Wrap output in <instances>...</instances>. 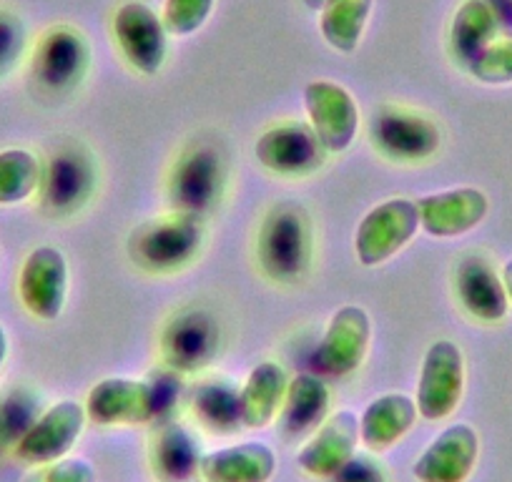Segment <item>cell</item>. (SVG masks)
<instances>
[{
	"mask_svg": "<svg viewBox=\"0 0 512 482\" xmlns=\"http://www.w3.org/2000/svg\"><path fill=\"white\" fill-rule=\"evenodd\" d=\"M329 482H387V472L372 455L354 452L352 460L344 462Z\"/></svg>",
	"mask_w": 512,
	"mask_h": 482,
	"instance_id": "obj_34",
	"label": "cell"
},
{
	"mask_svg": "<svg viewBox=\"0 0 512 482\" xmlns=\"http://www.w3.org/2000/svg\"><path fill=\"white\" fill-rule=\"evenodd\" d=\"M372 342V319L359 304H344L329 319L322 342L312 354L314 370L329 377H347L362 367Z\"/></svg>",
	"mask_w": 512,
	"mask_h": 482,
	"instance_id": "obj_15",
	"label": "cell"
},
{
	"mask_svg": "<svg viewBox=\"0 0 512 482\" xmlns=\"http://www.w3.org/2000/svg\"><path fill=\"white\" fill-rule=\"evenodd\" d=\"M93 51L76 26H51L38 36L28 63L31 86L43 101L71 98L91 71Z\"/></svg>",
	"mask_w": 512,
	"mask_h": 482,
	"instance_id": "obj_4",
	"label": "cell"
},
{
	"mask_svg": "<svg viewBox=\"0 0 512 482\" xmlns=\"http://www.w3.org/2000/svg\"><path fill=\"white\" fill-rule=\"evenodd\" d=\"M224 334L209 309L186 307L176 312L161 329L159 354L164 367L179 375H196L209 370L221 354Z\"/></svg>",
	"mask_w": 512,
	"mask_h": 482,
	"instance_id": "obj_8",
	"label": "cell"
},
{
	"mask_svg": "<svg viewBox=\"0 0 512 482\" xmlns=\"http://www.w3.org/2000/svg\"><path fill=\"white\" fill-rule=\"evenodd\" d=\"M417 417V402L405 392L374 397L359 417V442L369 452L390 450L415 427Z\"/></svg>",
	"mask_w": 512,
	"mask_h": 482,
	"instance_id": "obj_22",
	"label": "cell"
},
{
	"mask_svg": "<svg viewBox=\"0 0 512 482\" xmlns=\"http://www.w3.org/2000/svg\"><path fill=\"white\" fill-rule=\"evenodd\" d=\"M86 407L76 400H61L43 410L13 445V457L28 467L66 457L86 430Z\"/></svg>",
	"mask_w": 512,
	"mask_h": 482,
	"instance_id": "obj_13",
	"label": "cell"
},
{
	"mask_svg": "<svg viewBox=\"0 0 512 482\" xmlns=\"http://www.w3.org/2000/svg\"><path fill=\"white\" fill-rule=\"evenodd\" d=\"M8 352H11V339H8L6 327L0 324V370H3V365H6Z\"/></svg>",
	"mask_w": 512,
	"mask_h": 482,
	"instance_id": "obj_35",
	"label": "cell"
},
{
	"mask_svg": "<svg viewBox=\"0 0 512 482\" xmlns=\"http://www.w3.org/2000/svg\"><path fill=\"white\" fill-rule=\"evenodd\" d=\"M98 191V159L81 141H63L43 161L38 204L48 219H73Z\"/></svg>",
	"mask_w": 512,
	"mask_h": 482,
	"instance_id": "obj_6",
	"label": "cell"
},
{
	"mask_svg": "<svg viewBox=\"0 0 512 482\" xmlns=\"http://www.w3.org/2000/svg\"><path fill=\"white\" fill-rule=\"evenodd\" d=\"M204 452L199 440L181 422H166L151 440V470L161 482H186L199 472Z\"/></svg>",
	"mask_w": 512,
	"mask_h": 482,
	"instance_id": "obj_25",
	"label": "cell"
},
{
	"mask_svg": "<svg viewBox=\"0 0 512 482\" xmlns=\"http://www.w3.org/2000/svg\"><path fill=\"white\" fill-rule=\"evenodd\" d=\"M304 111L327 154H344L352 149L359 131V108L347 88L334 81L307 83Z\"/></svg>",
	"mask_w": 512,
	"mask_h": 482,
	"instance_id": "obj_16",
	"label": "cell"
},
{
	"mask_svg": "<svg viewBox=\"0 0 512 482\" xmlns=\"http://www.w3.org/2000/svg\"><path fill=\"white\" fill-rule=\"evenodd\" d=\"M480 457V435L467 422L447 425L412 465L417 482H467Z\"/></svg>",
	"mask_w": 512,
	"mask_h": 482,
	"instance_id": "obj_18",
	"label": "cell"
},
{
	"mask_svg": "<svg viewBox=\"0 0 512 482\" xmlns=\"http://www.w3.org/2000/svg\"><path fill=\"white\" fill-rule=\"evenodd\" d=\"M467 73L482 86H512V36L497 38L475 61Z\"/></svg>",
	"mask_w": 512,
	"mask_h": 482,
	"instance_id": "obj_30",
	"label": "cell"
},
{
	"mask_svg": "<svg viewBox=\"0 0 512 482\" xmlns=\"http://www.w3.org/2000/svg\"><path fill=\"white\" fill-rule=\"evenodd\" d=\"M194 420L214 435H231L241 430L239 385L229 377H206L189 397Z\"/></svg>",
	"mask_w": 512,
	"mask_h": 482,
	"instance_id": "obj_27",
	"label": "cell"
},
{
	"mask_svg": "<svg viewBox=\"0 0 512 482\" xmlns=\"http://www.w3.org/2000/svg\"><path fill=\"white\" fill-rule=\"evenodd\" d=\"M23 482H96V470L86 457H61L31 467Z\"/></svg>",
	"mask_w": 512,
	"mask_h": 482,
	"instance_id": "obj_33",
	"label": "cell"
},
{
	"mask_svg": "<svg viewBox=\"0 0 512 482\" xmlns=\"http://www.w3.org/2000/svg\"><path fill=\"white\" fill-rule=\"evenodd\" d=\"M256 161L282 179H307L327 164V149L304 121H284L259 136Z\"/></svg>",
	"mask_w": 512,
	"mask_h": 482,
	"instance_id": "obj_12",
	"label": "cell"
},
{
	"mask_svg": "<svg viewBox=\"0 0 512 482\" xmlns=\"http://www.w3.org/2000/svg\"><path fill=\"white\" fill-rule=\"evenodd\" d=\"M277 472V452L264 442H239L204 452L199 475L204 482H269Z\"/></svg>",
	"mask_w": 512,
	"mask_h": 482,
	"instance_id": "obj_21",
	"label": "cell"
},
{
	"mask_svg": "<svg viewBox=\"0 0 512 482\" xmlns=\"http://www.w3.org/2000/svg\"><path fill=\"white\" fill-rule=\"evenodd\" d=\"M359 445V417L352 410L329 415L297 452V465L307 475L329 480L344 462H349Z\"/></svg>",
	"mask_w": 512,
	"mask_h": 482,
	"instance_id": "obj_20",
	"label": "cell"
},
{
	"mask_svg": "<svg viewBox=\"0 0 512 482\" xmlns=\"http://www.w3.org/2000/svg\"><path fill=\"white\" fill-rule=\"evenodd\" d=\"M314 264V224L299 201H277L256 231V267L269 282L294 287Z\"/></svg>",
	"mask_w": 512,
	"mask_h": 482,
	"instance_id": "obj_1",
	"label": "cell"
},
{
	"mask_svg": "<svg viewBox=\"0 0 512 482\" xmlns=\"http://www.w3.org/2000/svg\"><path fill=\"white\" fill-rule=\"evenodd\" d=\"M179 395L181 375L166 367L144 380L106 377L91 387L83 407L88 420L101 427L146 425L169 415Z\"/></svg>",
	"mask_w": 512,
	"mask_h": 482,
	"instance_id": "obj_3",
	"label": "cell"
},
{
	"mask_svg": "<svg viewBox=\"0 0 512 482\" xmlns=\"http://www.w3.org/2000/svg\"><path fill=\"white\" fill-rule=\"evenodd\" d=\"M329 387L317 375H297L289 380L282 405V427L289 437H307L329 417Z\"/></svg>",
	"mask_w": 512,
	"mask_h": 482,
	"instance_id": "obj_26",
	"label": "cell"
},
{
	"mask_svg": "<svg viewBox=\"0 0 512 482\" xmlns=\"http://www.w3.org/2000/svg\"><path fill=\"white\" fill-rule=\"evenodd\" d=\"M500 21L487 0H462L447 28V51L460 68L470 66L500 38Z\"/></svg>",
	"mask_w": 512,
	"mask_h": 482,
	"instance_id": "obj_24",
	"label": "cell"
},
{
	"mask_svg": "<svg viewBox=\"0 0 512 482\" xmlns=\"http://www.w3.org/2000/svg\"><path fill=\"white\" fill-rule=\"evenodd\" d=\"M369 141L372 149L390 164L417 166L440 154L442 129L427 113L387 103L372 111Z\"/></svg>",
	"mask_w": 512,
	"mask_h": 482,
	"instance_id": "obj_7",
	"label": "cell"
},
{
	"mask_svg": "<svg viewBox=\"0 0 512 482\" xmlns=\"http://www.w3.org/2000/svg\"><path fill=\"white\" fill-rule=\"evenodd\" d=\"M465 395V354L452 339H437L427 347L417 382V412L427 422L455 415Z\"/></svg>",
	"mask_w": 512,
	"mask_h": 482,
	"instance_id": "obj_11",
	"label": "cell"
},
{
	"mask_svg": "<svg viewBox=\"0 0 512 482\" xmlns=\"http://www.w3.org/2000/svg\"><path fill=\"white\" fill-rule=\"evenodd\" d=\"M374 0H329L319 11V31L332 51L354 53L362 43Z\"/></svg>",
	"mask_w": 512,
	"mask_h": 482,
	"instance_id": "obj_28",
	"label": "cell"
},
{
	"mask_svg": "<svg viewBox=\"0 0 512 482\" xmlns=\"http://www.w3.org/2000/svg\"><path fill=\"white\" fill-rule=\"evenodd\" d=\"M229 181V159L219 141H189L166 176L169 209L209 216L221 204Z\"/></svg>",
	"mask_w": 512,
	"mask_h": 482,
	"instance_id": "obj_5",
	"label": "cell"
},
{
	"mask_svg": "<svg viewBox=\"0 0 512 482\" xmlns=\"http://www.w3.org/2000/svg\"><path fill=\"white\" fill-rule=\"evenodd\" d=\"M18 299L38 322H56L68 302V259L56 247H36L18 272Z\"/></svg>",
	"mask_w": 512,
	"mask_h": 482,
	"instance_id": "obj_14",
	"label": "cell"
},
{
	"mask_svg": "<svg viewBox=\"0 0 512 482\" xmlns=\"http://www.w3.org/2000/svg\"><path fill=\"white\" fill-rule=\"evenodd\" d=\"M43 161L28 149L0 151V206H18L38 194Z\"/></svg>",
	"mask_w": 512,
	"mask_h": 482,
	"instance_id": "obj_29",
	"label": "cell"
},
{
	"mask_svg": "<svg viewBox=\"0 0 512 482\" xmlns=\"http://www.w3.org/2000/svg\"><path fill=\"white\" fill-rule=\"evenodd\" d=\"M206 247V216L169 209L131 229L126 254L151 277H171L189 269Z\"/></svg>",
	"mask_w": 512,
	"mask_h": 482,
	"instance_id": "obj_2",
	"label": "cell"
},
{
	"mask_svg": "<svg viewBox=\"0 0 512 482\" xmlns=\"http://www.w3.org/2000/svg\"><path fill=\"white\" fill-rule=\"evenodd\" d=\"M502 284H505V292H507V299H510L512 304V259H507L505 267H502Z\"/></svg>",
	"mask_w": 512,
	"mask_h": 482,
	"instance_id": "obj_36",
	"label": "cell"
},
{
	"mask_svg": "<svg viewBox=\"0 0 512 482\" xmlns=\"http://www.w3.org/2000/svg\"><path fill=\"white\" fill-rule=\"evenodd\" d=\"M28 51V26L16 11L0 6V81L21 66Z\"/></svg>",
	"mask_w": 512,
	"mask_h": 482,
	"instance_id": "obj_32",
	"label": "cell"
},
{
	"mask_svg": "<svg viewBox=\"0 0 512 482\" xmlns=\"http://www.w3.org/2000/svg\"><path fill=\"white\" fill-rule=\"evenodd\" d=\"M420 209V229L435 239H455L470 234L485 221L490 211V199L477 186H457V189L437 191L417 199Z\"/></svg>",
	"mask_w": 512,
	"mask_h": 482,
	"instance_id": "obj_19",
	"label": "cell"
},
{
	"mask_svg": "<svg viewBox=\"0 0 512 482\" xmlns=\"http://www.w3.org/2000/svg\"><path fill=\"white\" fill-rule=\"evenodd\" d=\"M452 289L462 312L480 324H500L507 317V299L502 274L480 252H467L457 259Z\"/></svg>",
	"mask_w": 512,
	"mask_h": 482,
	"instance_id": "obj_17",
	"label": "cell"
},
{
	"mask_svg": "<svg viewBox=\"0 0 512 482\" xmlns=\"http://www.w3.org/2000/svg\"><path fill=\"white\" fill-rule=\"evenodd\" d=\"M302 3L309 8V11H322V8L327 6L329 0H302Z\"/></svg>",
	"mask_w": 512,
	"mask_h": 482,
	"instance_id": "obj_37",
	"label": "cell"
},
{
	"mask_svg": "<svg viewBox=\"0 0 512 482\" xmlns=\"http://www.w3.org/2000/svg\"><path fill=\"white\" fill-rule=\"evenodd\" d=\"M216 0H166L161 21L169 36L186 38L199 33L214 13Z\"/></svg>",
	"mask_w": 512,
	"mask_h": 482,
	"instance_id": "obj_31",
	"label": "cell"
},
{
	"mask_svg": "<svg viewBox=\"0 0 512 482\" xmlns=\"http://www.w3.org/2000/svg\"><path fill=\"white\" fill-rule=\"evenodd\" d=\"M289 377L277 362H262L239 387L241 430H264L282 412Z\"/></svg>",
	"mask_w": 512,
	"mask_h": 482,
	"instance_id": "obj_23",
	"label": "cell"
},
{
	"mask_svg": "<svg viewBox=\"0 0 512 482\" xmlns=\"http://www.w3.org/2000/svg\"><path fill=\"white\" fill-rule=\"evenodd\" d=\"M113 41L123 61L141 76H156L169 56V31L144 0H126L113 13Z\"/></svg>",
	"mask_w": 512,
	"mask_h": 482,
	"instance_id": "obj_10",
	"label": "cell"
},
{
	"mask_svg": "<svg viewBox=\"0 0 512 482\" xmlns=\"http://www.w3.org/2000/svg\"><path fill=\"white\" fill-rule=\"evenodd\" d=\"M420 231V209L415 199L395 196L364 214L354 234V254L359 264L377 269L395 259Z\"/></svg>",
	"mask_w": 512,
	"mask_h": 482,
	"instance_id": "obj_9",
	"label": "cell"
}]
</instances>
